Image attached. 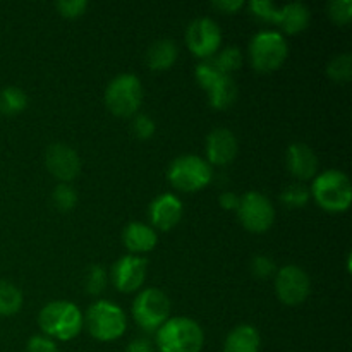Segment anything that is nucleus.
Returning a JSON list of instances; mask_svg holds the SVG:
<instances>
[{
    "instance_id": "obj_28",
    "label": "nucleus",
    "mask_w": 352,
    "mask_h": 352,
    "mask_svg": "<svg viewBox=\"0 0 352 352\" xmlns=\"http://www.w3.org/2000/svg\"><path fill=\"white\" fill-rule=\"evenodd\" d=\"M250 10L254 17L265 21V23L277 24L278 17H280V7L275 6L274 2H268V0H251Z\"/></svg>"
},
{
    "instance_id": "obj_6",
    "label": "nucleus",
    "mask_w": 352,
    "mask_h": 352,
    "mask_svg": "<svg viewBox=\"0 0 352 352\" xmlns=\"http://www.w3.org/2000/svg\"><path fill=\"white\" fill-rule=\"evenodd\" d=\"M212 165L198 155H181L168 165V182L175 189L184 192H195L206 188L212 181Z\"/></svg>"
},
{
    "instance_id": "obj_36",
    "label": "nucleus",
    "mask_w": 352,
    "mask_h": 352,
    "mask_svg": "<svg viewBox=\"0 0 352 352\" xmlns=\"http://www.w3.org/2000/svg\"><path fill=\"white\" fill-rule=\"evenodd\" d=\"M243 0H217V2H212L213 9H219L226 14L237 12L239 9H243Z\"/></svg>"
},
{
    "instance_id": "obj_16",
    "label": "nucleus",
    "mask_w": 352,
    "mask_h": 352,
    "mask_svg": "<svg viewBox=\"0 0 352 352\" xmlns=\"http://www.w3.org/2000/svg\"><path fill=\"white\" fill-rule=\"evenodd\" d=\"M285 164L289 172L301 181H308L316 175L318 170V158L315 151L305 143H292L285 151Z\"/></svg>"
},
{
    "instance_id": "obj_29",
    "label": "nucleus",
    "mask_w": 352,
    "mask_h": 352,
    "mask_svg": "<svg viewBox=\"0 0 352 352\" xmlns=\"http://www.w3.org/2000/svg\"><path fill=\"white\" fill-rule=\"evenodd\" d=\"M107 285V274L100 265H93L88 268L85 277V289L89 296H98Z\"/></svg>"
},
{
    "instance_id": "obj_10",
    "label": "nucleus",
    "mask_w": 352,
    "mask_h": 352,
    "mask_svg": "<svg viewBox=\"0 0 352 352\" xmlns=\"http://www.w3.org/2000/svg\"><path fill=\"white\" fill-rule=\"evenodd\" d=\"M275 291L284 305L299 306L308 299L311 282L302 268L287 265L275 274Z\"/></svg>"
},
{
    "instance_id": "obj_3",
    "label": "nucleus",
    "mask_w": 352,
    "mask_h": 352,
    "mask_svg": "<svg viewBox=\"0 0 352 352\" xmlns=\"http://www.w3.org/2000/svg\"><path fill=\"white\" fill-rule=\"evenodd\" d=\"M309 192L320 205V208L332 213L346 212L352 203L351 179L337 168H330V170L316 175Z\"/></svg>"
},
{
    "instance_id": "obj_38",
    "label": "nucleus",
    "mask_w": 352,
    "mask_h": 352,
    "mask_svg": "<svg viewBox=\"0 0 352 352\" xmlns=\"http://www.w3.org/2000/svg\"><path fill=\"white\" fill-rule=\"evenodd\" d=\"M126 352H153V347L146 339H134L126 347Z\"/></svg>"
},
{
    "instance_id": "obj_14",
    "label": "nucleus",
    "mask_w": 352,
    "mask_h": 352,
    "mask_svg": "<svg viewBox=\"0 0 352 352\" xmlns=\"http://www.w3.org/2000/svg\"><path fill=\"white\" fill-rule=\"evenodd\" d=\"M148 217L151 226L158 230H170L181 222L182 219V203L177 196L165 192L157 196L148 208Z\"/></svg>"
},
{
    "instance_id": "obj_8",
    "label": "nucleus",
    "mask_w": 352,
    "mask_h": 352,
    "mask_svg": "<svg viewBox=\"0 0 352 352\" xmlns=\"http://www.w3.org/2000/svg\"><path fill=\"white\" fill-rule=\"evenodd\" d=\"M134 322L146 332L160 329L170 316V301L167 294L157 287L143 289L133 302Z\"/></svg>"
},
{
    "instance_id": "obj_34",
    "label": "nucleus",
    "mask_w": 352,
    "mask_h": 352,
    "mask_svg": "<svg viewBox=\"0 0 352 352\" xmlns=\"http://www.w3.org/2000/svg\"><path fill=\"white\" fill-rule=\"evenodd\" d=\"M155 131H157V126H155V120L150 116L140 113V116L134 117L133 133L136 134L138 140H150L155 134Z\"/></svg>"
},
{
    "instance_id": "obj_12",
    "label": "nucleus",
    "mask_w": 352,
    "mask_h": 352,
    "mask_svg": "<svg viewBox=\"0 0 352 352\" xmlns=\"http://www.w3.org/2000/svg\"><path fill=\"white\" fill-rule=\"evenodd\" d=\"M45 165L48 172L60 182H71L81 172V158L78 151L65 143H54L45 151Z\"/></svg>"
},
{
    "instance_id": "obj_9",
    "label": "nucleus",
    "mask_w": 352,
    "mask_h": 352,
    "mask_svg": "<svg viewBox=\"0 0 352 352\" xmlns=\"http://www.w3.org/2000/svg\"><path fill=\"white\" fill-rule=\"evenodd\" d=\"M236 212L244 229L254 234L267 232L275 222L274 205L267 196L256 191H248L241 196Z\"/></svg>"
},
{
    "instance_id": "obj_37",
    "label": "nucleus",
    "mask_w": 352,
    "mask_h": 352,
    "mask_svg": "<svg viewBox=\"0 0 352 352\" xmlns=\"http://www.w3.org/2000/svg\"><path fill=\"white\" fill-rule=\"evenodd\" d=\"M219 201L223 210H237V205H239V196L234 195V192H222Z\"/></svg>"
},
{
    "instance_id": "obj_25",
    "label": "nucleus",
    "mask_w": 352,
    "mask_h": 352,
    "mask_svg": "<svg viewBox=\"0 0 352 352\" xmlns=\"http://www.w3.org/2000/svg\"><path fill=\"white\" fill-rule=\"evenodd\" d=\"M210 60L213 62V65L222 74L230 76L243 64V54H241V50L237 47H227L226 50H222L215 58H210Z\"/></svg>"
},
{
    "instance_id": "obj_2",
    "label": "nucleus",
    "mask_w": 352,
    "mask_h": 352,
    "mask_svg": "<svg viewBox=\"0 0 352 352\" xmlns=\"http://www.w3.org/2000/svg\"><path fill=\"white\" fill-rule=\"evenodd\" d=\"M38 325L50 339L72 340L79 336L85 323L78 306L69 301H54L41 308Z\"/></svg>"
},
{
    "instance_id": "obj_13",
    "label": "nucleus",
    "mask_w": 352,
    "mask_h": 352,
    "mask_svg": "<svg viewBox=\"0 0 352 352\" xmlns=\"http://www.w3.org/2000/svg\"><path fill=\"white\" fill-rule=\"evenodd\" d=\"M146 260L136 254H126L112 268V282L120 292H134L146 280Z\"/></svg>"
},
{
    "instance_id": "obj_33",
    "label": "nucleus",
    "mask_w": 352,
    "mask_h": 352,
    "mask_svg": "<svg viewBox=\"0 0 352 352\" xmlns=\"http://www.w3.org/2000/svg\"><path fill=\"white\" fill-rule=\"evenodd\" d=\"M55 7L60 16L67 17V19H78L88 9V2L86 0H58Z\"/></svg>"
},
{
    "instance_id": "obj_11",
    "label": "nucleus",
    "mask_w": 352,
    "mask_h": 352,
    "mask_svg": "<svg viewBox=\"0 0 352 352\" xmlns=\"http://www.w3.org/2000/svg\"><path fill=\"white\" fill-rule=\"evenodd\" d=\"M186 43L189 50L199 58H210L217 54L222 43V31L210 17H198L186 31Z\"/></svg>"
},
{
    "instance_id": "obj_17",
    "label": "nucleus",
    "mask_w": 352,
    "mask_h": 352,
    "mask_svg": "<svg viewBox=\"0 0 352 352\" xmlns=\"http://www.w3.org/2000/svg\"><path fill=\"white\" fill-rule=\"evenodd\" d=\"M124 246L133 254L136 253H148L153 250L158 243V236L153 227L146 226L141 222L127 223L122 232Z\"/></svg>"
},
{
    "instance_id": "obj_31",
    "label": "nucleus",
    "mask_w": 352,
    "mask_h": 352,
    "mask_svg": "<svg viewBox=\"0 0 352 352\" xmlns=\"http://www.w3.org/2000/svg\"><path fill=\"white\" fill-rule=\"evenodd\" d=\"M196 81H198V85L201 86L203 89H208L210 86L213 85V82L217 81V79L222 76V72L219 71V69L213 65V62L210 60V58H206L205 62H201V64L196 65Z\"/></svg>"
},
{
    "instance_id": "obj_32",
    "label": "nucleus",
    "mask_w": 352,
    "mask_h": 352,
    "mask_svg": "<svg viewBox=\"0 0 352 352\" xmlns=\"http://www.w3.org/2000/svg\"><path fill=\"white\" fill-rule=\"evenodd\" d=\"M251 274H253L256 278H261V280L274 277V275L277 274L274 260L265 256V254H258V256H254L253 260H251Z\"/></svg>"
},
{
    "instance_id": "obj_23",
    "label": "nucleus",
    "mask_w": 352,
    "mask_h": 352,
    "mask_svg": "<svg viewBox=\"0 0 352 352\" xmlns=\"http://www.w3.org/2000/svg\"><path fill=\"white\" fill-rule=\"evenodd\" d=\"M23 306V294L14 284L0 280V316L16 315Z\"/></svg>"
},
{
    "instance_id": "obj_19",
    "label": "nucleus",
    "mask_w": 352,
    "mask_h": 352,
    "mask_svg": "<svg viewBox=\"0 0 352 352\" xmlns=\"http://www.w3.org/2000/svg\"><path fill=\"white\" fill-rule=\"evenodd\" d=\"M179 57V48L168 38L157 40L150 45L146 52V64L151 71H167L175 64Z\"/></svg>"
},
{
    "instance_id": "obj_1",
    "label": "nucleus",
    "mask_w": 352,
    "mask_h": 352,
    "mask_svg": "<svg viewBox=\"0 0 352 352\" xmlns=\"http://www.w3.org/2000/svg\"><path fill=\"white\" fill-rule=\"evenodd\" d=\"M205 333L191 318H168L157 330V346L160 352H201Z\"/></svg>"
},
{
    "instance_id": "obj_4",
    "label": "nucleus",
    "mask_w": 352,
    "mask_h": 352,
    "mask_svg": "<svg viewBox=\"0 0 352 352\" xmlns=\"http://www.w3.org/2000/svg\"><path fill=\"white\" fill-rule=\"evenodd\" d=\"M82 323L89 336L102 342H112L124 336L127 329V318L122 309L110 301H98L82 316Z\"/></svg>"
},
{
    "instance_id": "obj_21",
    "label": "nucleus",
    "mask_w": 352,
    "mask_h": 352,
    "mask_svg": "<svg viewBox=\"0 0 352 352\" xmlns=\"http://www.w3.org/2000/svg\"><path fill=\"white\" fill-rule=\"evenodd\" d=\"M208 102L215 110H226L236 102L237 85L232 76L222 74L208 89Z\"/></svg>"
},
{
    "instance_id": "obj_35",
    "label": "nucleus",
    "mask_w": 352,
    "mask_h": 352,
    "mask_svg": "<svg viewBox=\"0 0 352 352\" xmlns=\"http://www.w3.org/2000/svg\"><path fill=\"white\" fill-rule=\"evenodd\" d=\"M28 352H58L54 340L47 336H33L28 340Z\"/></svg>"
},
{
    "instance_id": "obj_26",
    "label": "nucleus",
    "mask_w": 352,
    "mask_h": 352,
    "mask_svg": "<svg viewBox=\"0 0 352 352\" xmlns=\"http://www.w3.org/2000/svg\"><path fill=\"white\" fill-rule=\"evenodd\" d=\"M52 201H54L55 208L58 212H71V210H74L76 203H78V192L67 182H60L52 192Z\"/></svg>"
},
{
    "instance_id": "obj_7",
    "label": "nucleus",
    "mask_w": 352,
    "mask_h": 352,
    "mask_svg": "<svg viewBox=\"0 0 352 352\" xmlns=\"http://www.w3.org/2000/svg\"><path fill=\"white\" fill-rule=\"evenodd\" d=\"M287 54V41L277 31H260L251 38L250 58L254 71L263 74L277 71L285 62Z\"/></svg>"
},
{
    "instance_id": "obj_30",
    "label": "nucleus",
    "mask_w": 352,
    "mask_h": 352,
    "mask_svg": "<svg viewBox=\"0 0 352 352\" xmlns=\"http://www.w3.org/2000/svg\"><path fill=\"white\" fill-rule=\"evenodd\" d=\"M329 16L340 26L349 24L352 19V0H332L329 3Z\"/></svg>"
},
{
    "instance_id": "obj_24",
    "label": "nucleus",
    "mask_w": 352,
    "mask_h": 352,
    "mask_svg": "<svg viewBox=\"0 0 352 352\" xmlns=\"http://www.w3.org/2000/svg\"><path fill=\"white\" fill-rule=\"evenodd\" d=\"M327 74L336 82H349L352 78V55L347 52L336 55L327 65Z\"/></svg>"
},
{
    "instance_id": "obj_15",
    "label": "nucleus",
    "mask_w": 352,
    "mask_h": 352,
    "mask_svg": "<svg viewBox=\"0 0 352 352\" xmlns=\"http://www.w3.org/2000/svg\"><path fill=\"white\" fill-rule=\"evenodd\" d=\"M237 155V140L226 127L213 129L206 138V157L210 165H229Z\"/></svg>"
},
{
    "instance_id": "obj_20",
    "label": "nucleus",
    "mask_w": 352,
    "mask_h": 352,
    "mask_svg": "<svg viewBox=\"0 0 352 352\" xmlns=\"http://www.w3.org/2000/svg\"><path fill=\"white\" fill-rule=\"evenodd\" d=\"M311 14L308 7L301 2H292L280 7V17H278V26L287 34H298L309 26Z\"/></svg>"
},
{
    "instance_id": "obj_22",
    "label": "nucleus",
    "mask_w": 352,
    "mask_h": 352,
    "mask_svg": "<svg viewBox=\"0 0 352 352\" xmlns=\"http://www.w3.org/2000/svg\"><path fill=\"white\" fill-rule=\"evenodd\" d=\"M28 107L26 93L16 86H7L0 91V112L3 116H17Z\"/></svg>"
},
{
    "instance_id": "obj_27",
    "label": "nucleus",
    "mask_w": 352,
    "mask_h": 352,
    "mask_svg": "<svg viewBox=\"0 0 352 352\" xmlns=\"http://www.w3.org/2000/svg\"><path fill=\"white\" fill-rule=\"evenodd\" d=\"M309 198H311V192H309V189L306 188V186L298 184V182H294V184H289L287 188H284V191H282V195H280L282 203H284V205H287L289 208H302V206L308 205Z\"/></svg>"
},
{
    "instance_id": "obj_18",
    "label": "nucleus",
    "mask_w": 352,
    "mask_h": 352,
    "mask_svg": "<svg viewBox=\"0 0 352 352\" xmlns=\"http://www.w3.org/2000/svg\"><path fill=\"white\" fill-rule=\"evenodd\" d=\"M261 337L253 325H239L227 336L223 352H260Z\"/></svg>"
},
{
    "instance_id": "obj_5",
    "label": "nucleus",
    "mask_w": 352,
    "mask_h": 352,
    "mask_svg": "<svg viewBox=\"0 0 352 352\" xmlns=\"http://www.w3.org/2000/svg\"><path fill=\"white\" fill-rule=\"evenodd\" d=\"M143 103V86L131 72L116 76L105 89V105L113 116L133 117Z\"/></svg>"
}]
</instances>
